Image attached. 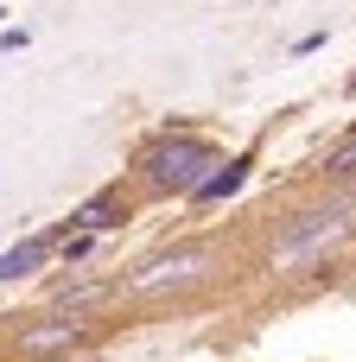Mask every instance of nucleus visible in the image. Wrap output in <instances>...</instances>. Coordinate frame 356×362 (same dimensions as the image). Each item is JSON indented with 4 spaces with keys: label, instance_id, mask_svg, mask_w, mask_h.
Listing matches in <instances>:
<instances>
[{
    "label": "nucleus",
    "instance_id": "39448f33",
    "mask_svg": "<svg viewBox=\"0 0 356 362\" xmlns=\"http://www.w3.org/2000/svg\"><path fill=\"white\" fill-rule=\"evenodd\" d=\"M76 337H83V325H76V318H57V325L25 331V337H19V350H32V356H38V350H64V344H76Z\"/></svg>",
    "mask_w": 356,
    "mask_h": 362
},
{
    "label": "nucleus",
    "instance_id": "0eeeda50",
    "mask_svg": "<svg viewBox=\"0 0 356 362\" xmlns=\"http://www.w3.org/2000/svg\"><path fill=\"white\" fill-rule=\"evenodd\" d=\"M242 178H248V159H229V165H223V172H217V178H210V185H204V191H197L191 204H217V197H229V191H236Z\"/></svg>",
    "mask_w": 356,
    "mask_h": 362
},
{
    "label": "nucleus",
    "instance_id": "423d86ee",
    "mask_svg": "<svg viewBox=\"0 0 356 362\" xmlns=\"http://www.w3.org/2000/svg\"><path fill=\"white\" fill-rule=\"evenodd\" d=\"M121 216H127V204H115V197H96V204H83L70 223H76V229H115Z\"/></svg>",
    "mask_w": 356,
    "mask_h": 362
},
{
    "label": "nucleus",
    "instance_id": "7ed1b4c3",
    "mask_svg": "<svg viewBox=\"0 0 356 362\" xmlns=\"http://www.w3.org/2000/svg\"><path fill=\"white\" fill-rule=\"evenodd\" d=\"M204 267H210V255H204V248L166 255V261H153V267H140V274H134V293H153V286H185V280H197Z\"/></svg>",
    "mask_w": 356,
    "mask_h": 362
},
{
    "label": "nucleus",
    "instance_id": "f03ea898",
    "mask_svg": "<svg viewBox=\"0 0 356 362\" xmlns=\"http://www.w3.org/2000/svg\"><path fill=\"white\" fill-rule=\"evenodd\" d=\"M350 216H356V197L325 204V210H306L299 223H287V229H280L274 255H280V261H293V255H306V248H318V242H338V235L350 229Z\"/></svg>",
    "mask_w": 356,
    "mask_h": 362
},
{
    "label": "nucleus",
    "instance_id": "f257e3e1",
    "mask_svg": "<svg viewBox=\"0 0 356 362\" xmlns=\"http://www.w3.org/2000/svg\"><path fill=\"white\" fill-rule=\"evenodd\" d=\"M140 172H147V185L166 191V197H197V191L217 178V146H204L197 134H166V140H153V146L140 153Z\"/></svg>",
    "mask_w": 356,
    "mask_h": 362
},
{
    "label": "nucleus",
    "instance_id": "20e7f679",
    "mask_svg": "<svg viewBox=\"0 0 356 362\" xmlns=\"http://www.w3.org/2000/svg\"><path fill=\"white\" fill-rule=\"evenodd\" d=\"M45 261H51V235H25L19 248L0 255V280H19V274H32V267H45Z\"/></svg>",
    "mask_w": 356,
    "mask_h": 362
},
{
    "label": "nucleus",
    "instance_id": "6e6552de",
    "mask_svg": "<svg viewBox=\"0 0 356 362\" xmlns=\"http://www.w3.org/2000/svg\"><path fill=\"white\" fill-rule=\"evenodd\" d=\"M325 172H356V140H344V146H331V159H325Z\"/></svg>",
    "mask_w": 356,
    "mask_h": 362
}]
</instances>
